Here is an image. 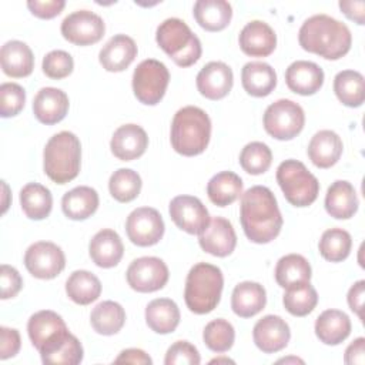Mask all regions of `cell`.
Instances as JSON below:
<instances>
[{
	"mask_svg": "<svg viewBox=\"0 0 365 365\" xmlns=\"http://www.w3.org/2000/svg\"><path fill=\"white\" fill-rule=\"evenodd\" d=\"M352 247L351 234L342 228H329L321 235L318 250L322 258L331 262H341L348 258Z\"/></svg>",
	"mask_w": 365,
	"mask_h": 365,
	"instance_id": "cell-40",
	"label": "cell"
},
{
	"mask_svg": "<svg viewBox=\"0 0 365 365\" xmlns=\"http://www.w3.org/2000/svg\"><path fill=\"white\" fill-rule=\"evenodd\" d=\"M358 195L349 181L338 180L332 182L325 195V210L336 220H348L358 211Z\"/></svg>",
	"mask_w": 365,
	"mask_h": 365,
	"instance_id": "cell-27",
	"label": "cell"
},
{
	"mask_svg": "<svg viewBox=\"0 0 365 365\" xmlns=\"http://www.w3.org/2000/svg\"><path fill=\"white\" fill-rule=\"evenodd\" d=\"M66 1L64 0H30L27 1V7L38 19H53L61 13L64 9Z\"/></svg>",
	"mask_w": 365,
	"mask_h": 365,
	"instance_id": "cell-50",
	"label": "cell"
},
{
	"mask_svg": "<svg viewBox=\"0 0 365 365\" xmlns=\"http://www.w3.org/2000/svg\"><path fill=\"white\" fill-rule=\"evenodd\" d=\"M164 221L160 212L151 207H140L130 212L125 221L128 240L138 247L155 245L164 235Z\"/></svg>",
	"mask_w": 365,
	"mask_h": 365,
	"instance_id": "cell-12",
	"label": "cell"
},
{
	"mask_svg": "<svg viewBox=\"0 0 365 365\" xmlns=\"http://www.w3.org/2000/svg\"><path fill=\"white\" fill-rule=\"evenodd\" d=\"M334 91L346 107H359L365 100V80L359 71L342 70L334 78Z\"/></svg>",
	"mask_w": 365,
	"mask_h": 365,
	"instance_id": "cell-39",
	"label": "cell"
},
{
	"mask_svg": "<svg viewBox=\"0 0 365 365\" xmlns=\"http://www.w3.org/2000/svg\"><path fill=\"white\" fill-rule=\"evenodd\" d=\"M26 103V91L17 83H3L0 86V114L3 118L17 115Z\"/></svg>",
	"mask_w": 365,
	"mask_h": 365,
	"instance_id": "cell-46",
	"label": "cell"
},
{
	"mask_svg": "<svg viewBox=\"0 0 365 365\" xmlns=\"http://www.w3.org/2000/svg\"><path fill=\"white\" fill-rule=\"evenodd\" d=\"M61 208L67 218L81 221L91 217L98 208V194L87 185L67 191L61 200Z\"/></svg>",
	"mask_w": 365,
	"mask_h": 365,
	"instance_id": "cell-33",
	"label": "cell"
},
{
	"mask_svg": "<svg viewBox=\"0 0 365 365\" xmlns=\"http://www.w3.org/2000/svg\"><path fill=\"white\" fill-rule=\"evenodd\" d=\"M21 210L30 220H44L53 208V197L47 187L38 182H29L20 191Z\"/></svg>",
	"mask_w": 365,
	"mask_h": 365,
	"instance_id": "cell-36",
	"label": "cell"
},
{
	"mask_svg": "<svg viewBox=\"0 0 365 365\" xmlns=\"http://www.w3.org/2000/svg\"><path fill=\"white\" fill-rule=\"evenodd\" d=\"M168 212L174 224L188 232L201 234L210 224V214L205 205L192 195H177L168 205Z\"/></svg>",
	"mask_w": 365,
	"mask_h": 365,
	"instance_id": "cell-15",
	"label": "cell"
},
{
	"mask_svg": "<svg viewBox=\"0 0 365 365\" xmlns=\"http://www.w3.org/2000/svg\"><path fill=\"white\" fill-rule=\"evenodd\" d=\"M63 37L76 46H90L98 43L106 31L103 19L88 10H77L61 21Z\"/></svg>",
	"mask_w": 365,
	"mask_h": 365,
	"instance_id": "cell-13",
	"label": "cell"
},
{
	"mask_svg": "<svg viewBox=\"0 0 365 365\" xmlns=\"http://www.w3.org/2000/svg\"><path fill=\"white\" fill-rule=\"evenodd\" d=\"M21 346L20 334L14 328L1 327L0 328V358L7 359L19 354Z\"/></svg>",
	"mask_w": 365,
	"mask_h": 365,
	"instance_id": "cell-51",
	"label": "cell"
},
{
	"mask_svg": "<svg viewBox=\"0 0 365 365\" xmlns=\"http://www.w3.org/2000/svg\"><path fill=\"white\" fill-rule=\"evenodd\" d=\"M364 295H365V281L364 279H359L356 281L348 291V297H346V301H348V305L351 308L352 312H355L359 319L364 318L362 315V308H364Z\"/></svg>",
	"mask_w": 365,
	"mask_h": 365,
	"instance_id": "cell-52",
	"label": "cell"
},
{
	"mask_svg": "<svg viewBox=\"0 0 365 365\" xmlns=\"http://www.w3.org/2000/svg\"><path fill=\"white\" fill-rule=\"evenodd\" d=\"M267 304L265 288L252 281H244L235 285L231 295V308L241 318H251L261 312Z\"/></svg>",
	"mask_w": 365,
	"mask_h": 365,
	"instance_id": "cell-28",
	"label": "cell"
},
{
	"mask_svg": "<svg viewBox=\"0 0 365 365\" xmlns=\"http://www.w3.org/2000/svg\"><path fill=\"white\" fill-rule=\"evenodd\" d=\"M90 322L97 334L114 335L124 327L125 311L115 301H103L93 308Z\"/></svg>",
	"mask_w": 365,
	"mask_h": 365,
	"instance_id": "cell-38",
	"label": "cell"
},
{
	"mask_svg": "<svg viewBox=\"0 0 365 365\" xmlns=\"http://www.w3.org/2000/svg\"><path fill=\"white\" fill-rule=\"evenodd\" d=\"M287 361H294V362H302L301 359H298V358H284V359H279L278 362H287Z\"/></svg>",
	"mask_w": 365,
	"mask_h": 365,
	"instance_id": "cell-56",
	"label": "cell"
},
{
	"mask_svg": "<svg viewBox=\"0 0 365 365\" xmlns=\"http://www.w3.org/2000/svg\"><path fill=\"white\" fill-rule=\"evenodd\" d=\"M195 83L201 96L208 100H221L232 88V70L222 61H210L200 70Z\"/></svg>",
	"mask_w": 365,
	"mask_h": 365,
	"instance_id": "cell-17",
	"label": "cell"
},
{
	"mask_svg": "<svg viewBox=\"0 0 365 365\" xmlns=\"http://www.w3.org/2000/svg\"><path fill=\"white\" fill-rule=\"evenodd\" d=\"M212 362H232V361H231V359H227V358H224V359H218V358H217V359H212L211 364H212Z\"/></svg>",
	"mask_w": 365,
	"mask_h": 365,
	"instance_id": "cell-57",
	"label": "cell"
},
{
	"mask_svg": "<svg viewBox=\"0 0 365 365\" xmlns=\"http://www.w3.org/2000/svg\"><path fill=\"white\" fill-rule=\"evenodd\" d=\"M285 83L295 94L312 96L324 84V71L317 63L297 60L285 70Z\"/></svg>",
	"mask_w": 365,
	"mask_h": 365,
	"instance_id": "cell-21",
	"label": "cell"
},
{
	"mask_svg": "<svg viewBox=\"0 0 365 365\" xmlns=\"http://www.w3.org/2000/svg\"><path fill=\"white\" fill-rule=\"evenodd\" d=\"M277 182L294 207L311 205L319 192L317 177L298 160H285L277 168Z\"/></svg>",
	"mask_w": 365,
	"mask_h": 365,
	"instance_id": "cell-7",
	"label": "cell"
},
{
	"mask_svg": "<svg viewBox=\"0 0 365 365\" xmlns=\"http://www.w3.org/2000/svg\"><path fill=\"white\" fill-rule=\"evenodd\" d=\"M27 332L40 356L57 348L70 335L64 319L50 309L33 314L27 322Z\"/></svg>",
	"mask_w": 365,
	"mask_h": 365,
	"instance_id": "cell-10",
	"label": "cell"
},
{
	"mask_svg": "<svg viewBox=\"0 0 365 365\" xmlns=\"http://www.w3.org/2000/svg\"><path fill=\"white\" fill-rule=\"evenodd\" d=\"M81 144L76 134L60 131L46 144L43 167L47 177L56 184H67L80 173Z\"/></svg>",
	"mask_w": 365,
	"mask_h": 365,
	"instance_id": "cell-4",
	"label": "cell"
},
{
	"mask_svg": "<svg viewBox=\"0 0 365 365\" xmlns=\"http://www.w3.org/2000/svg\"><path fill=\"white\" fill-rule=\"evenodd\" d=\"M282 304L291 315L305 317L311 314L317 307L318 294L309 282H305L301 285L287 288L282 297Z\"/></svg>",
	"mask_w": 365,
	"mask_h": 365,
	"instance_id": "cell-41",
	"label": "cell"
},
{
	"mask_svg": "<svg viewBox=\"0 0 365 365\" xmlns=\"http://www.w3.org/2000/svg\"><path fill=\"white\" fill-rule=\"evenodd\" d=\"M344 362L348 365H364L365 362V338L359 336L345 349Z\"/></svg>",
	"mask_w": 365,
	"mask_h": 365,
	"instance_id": "cell-53",
	"label": "cell"
},
{
	"mask_svg": "<svg viewBox=\"0 0 365 365\" xmlns=\"http://www.w3.org/2000/svg\"><path fill=\"white\" fill-rule=\"evenodd\" d=\"M74 68L73 57L64 50H53L43 58V73L53 80L68 77Z\"/></svg>",
	"mask_w": 365,
	"mask_h": 365,
	"instance_id": "cell-47",
	"label": "cell"
},
{
	"mask_svg": "<svg viewBox=\"0 0 365 365\" xmlns=\"http://www.w3.org/2000/svg\"><path fill=\"white\" fill-rule=\"evenodd\" d=\"M66 292L73 302L78 305H88L100 297L101 282L93 272L78 269L67 278Z\"/></svg>",
	"mask_w": 365,
	"mask_h": 365,
	"instance_id": "cell-37",
	"label": "cell"
},
{
	"mask_svg": "<svg viewBox=\"0 0 365 365\" xmlns=\"http://www.w3.org/2000/svg\"><path fill=\"white\" fill-rule=\"evenodd\" d=\"M200 362L201 356L198 354V349L188 341L174 342L167 349L164 358L165 365H198Z\"/></svg>",
	"mask_w": 365,
	"mask_h": 365,
	"instance_id": "cell-48",
	"label": "cell"
},
{
	"mask_svg": "<svg viewBox=\"0 0 365 365\" xmlns=\"http://www.w3.org/2000/svg\"><path fill=\"white\" fill-rule=\"evenodd\" d=\"M198 242L205 252L222 258L235 250L237 235L232 224L227 218L214 217L210 220L208 227L200 234Z\"/></svg>",
	"mask_w": 365,
	"mask_h": 365,
	"instance_id": "cell-18",
	"label": "cell"
},
{
	"mask_svg": "<svg viewBox=\"0 0 365 365\" xmlns=\"http://www.w3.org/2000/svg\"><path fill=\"white\" fill-rule=\"evenodd\" d=\"M242 194V180L232 171H221L211 177L207 184L210 201L218 207H227Z\"/></svg>",
	"mask_w": 365,
	"mask_h": 365,
	"instance_id": "cell-34",
	"label": "cell"
},
{
	"mask_svg": "<svg viewBox=\"0 0 365 365\" xmlns=\"http://www.w3.org/2000/svg\"><path fill=\"white\" fill-rule=\"evenodd\" d=\"M311 265L299 254H288L278 259L275 267V281L281 288H291L309 282Z\"/></svg>",
	"mask_w": 365,
	"mask_h": 365,
	"instance_id": "cell-35",
	"label": "cell"
},
{
	"mask_svg": "<svg viewBox=\"0 0 365 365\" xmlns=\"http://www.w3.org/2000/svg\"><path fill=\"white\" fill-rule=\"evenodd\" d=\"M0 285H1V299H9L16 297L20 292L23 287V279L14 267L3 264L0 267Z\"/></svg>",
	"mask_w": 365,
	"mask_h": 365,
	"instance_id": "cell-49",
	"label": "cell"
},
{
	"mask_svg": "<svg viewBox=\"0 0 365 365\" xmlns=\"http://www.w3.org/2000/svg\"><path fill=\"white\" fill-rule=\"evenodd\" d=\"M194 19L207 31L224 30L232 17V7L225 0H198L194 4Z\"/></svg>",
	"mask_w": 365,
	"mask_h": 365,
	"instance_id": "cell-32",
	"label": "cell"
},
{
	"mask_svg": "<svg viewBox=\"0 0 365 365\" xmlns=\"http://www.w3.org/2000/svg\"><path fill=\"white\" fill-rule=\"evenodd\" d=\"M128 285L137 292H154L168 281V267L157 257H141L134 259L125 272Z\"/></svg>",
	"mask_w": 365,
	"mask_h": 365,
	"instance_id": "cell-14",
	"label": "cell"
},
{
	"mask_svg": "<svg viewBox=\"0 0 365 365\" xmlns=\"http://www.w3.org/2000/svg\"><path fill=\"white\" fill-rule=\"evenodd\" d=\"M115 364H135V365H151L153 359L148 356V354H145L143 349H137V348H128L120 352V355L114 359Z\"/></svg>",
	"mask_w": 365,
	"mask_h": 365,
	"instance_id": "cell-54",
	"label": "cell"
},
{
	"mask_svg": "<svg viewBox=\"0 0 365 365\" xmlns=\"http://www.w3.org/2000/svg\"><path fill=\"white\" fill-rule=\"evenodd\" d=\"M160 48L180 67H190L201 57V41L185 21L177 17L164 20L155 33Z\"/></svg>",
	"mask_w": 365,
	"mask_h": 365,
	"instance_id": "cell-6",
	"label": "cell"
},
{
	"mask_svg": "<svg viewBox=\"0 0 365 365\" xmlns=\"http://www.w3.org/2000/svg\"><path fill=\"white\" fill-rule=\"evenodd\" d=\"M344 150L341 137L332 130H321L311 138L307 153L318 168H329L338 163Z\"/></svg>",
	"mask_w": 365,
	"mask_h": 365,
	"instance_id": "cell-25",
	"label": "cell"
},
{
	"mask_svg": "<svg viewBox=\"0 0 365 365\" xmlns=\"http://www.w3.org/2000/svg\"><path fill=\"white\" fill-rule=\"evenodd\" d=\"M24 265L27 271L38 279L56 278L66 267L63 250L50 241H38L31 244L24 254Z\"/></svg>",
	"mask_w": 365,
	"mask_h": 365,
	"instance_id": "cell-11",
	"label": "cell"
},
{
	"mask_svg": "<svg viewBox=\"0 0 365 365\" xmlns=\"http://www.w3.org/2000/svg\"><path fill=\"white\" fill-rule=\"evenodd\" d=\"M83 346L77 336L70 334L64 342H61L57 348L50 351L48 354L41 355L43 364H50V365H77L83 361Z\"/></svg>",
	"mask_w": 365,
	"mask_h": 365,
	"instance_id": "cell-45",
	"label": "cell"
},
{
	"mask_svg": "<svg viewBox=\"0 0 365 365\" xmlns=\"http://www.w3.org/2000/svg\"><path fill=\"white\" fill-rule=\"evenodd\" d=\"M271 163H272L271 148L261 141L248 143L241 150L240 165L248 174H252V175L264 174L271 167Z\"/></svg>",
	"mask_w": 365,
	"mask_h": 365,
	"instance_id": "cell-43",
	"label": "cell"
},
{
	"mask_svg": "<svg viewBox=\"0 0 365 365\" xmlns=\"http://www.w3.org/2000/svg\"><path fill=\"white\" fill-rule=\"evenodd\" d=\"M244 90L252 97H267L277 86L275 70L264 61H250L241 70Z\"/></svg>",
	"mask_w": 365,
	"mask_h": 365,
	"instance_id": "cell-29",
	"label": "cell"
},
{
	"mask_svg": "<svg viewBox=\"0 0 365 365\" xmlns=\"http://www.w3.org/2000/svg\"><path fill=\"white\" fill-rule=\"evenodd\" d=\"M145 322L155 334H170L180 324L178 305L170 298H157L145 307Z\"/></svg>",
	"mask_w": 365,
	"mask_h": 365,
	"instance_id": "cell-31",
	"label": "cell"
},
{
	"mask_svg": "<svg viewBox=\"0 0 365 365\" xmlns=\"http://www.w3.org/2000/svg\"><path fill=\"white\" fill-rule=\"evenodd\" d=\"M202 339L205 345L214 352H227L235 339L234 327L222 318L208 322L202 332Z\"/></svg>",
	"mask_w": 365,
	"mask_h": 365,
	"instance_id": "cell-44",
	"label": "cell"
},
{
	"mask_svg": "<svg viewBox=\"0 0 365 365\" xmlns=\"http://www.w3.org/2000/svg\"><path fill=\"white\" fill-rule=\"evenodd\" d=\"M135 41L125 34L113 36L100 50L98 61L104 70L118 73L125 70L137 57Z\"/></svg>",
	"mask_w": 365,
	"mask_h": 365,
	"instance_id": "cell-22",
	"label": "cell"
},
{
	"mask_svg": "<svg viewBox=\"0 0 365 365\" xmlns=\"http://www.w3.org/2000/svg\"><path fill=\"white\" fill-rule=\"evenodd\" d=\"M148 147L145 130L137 124H124L118 127L110 141L114 157L121 161H133L141 157Z\"/></svg>",
	"mask_w": 365,
	"mask_h": 365,
	"instance_id": "cell-20",
	"label": "cell"
},
{
	"mask_svg": "<svg viewBox=\"0 0 365 365\" xmlns=\"http://www.w3.org/2000/svg\"><path fill=\"white\" fill-rule=\"evenodd\" d=\"M141 177L131 168H118L108 181V190L118 202H130L135 200L141 191Z\"/></svg>",
	"mask_w": 365,
	"mask_h": 365,
	"instance_id": "cell-42",
	"label": "cell"
},
{
	"mask_svg": "<svg viewBox=\"0 0 365 365\" xmlns=\"http://www.w3.org/2000/svg\"><path fill=\"white\" fill-rule=\"evenodd\" d=\"M339 9L342 10V13L352 21H355L356 24H364L365 21V3L361 1H339Z\"/></svg>",
	"mask_w": 365,
	"mask_h": 365,
	"instance_id": "cell-55",
	"label": "cell"
},
{
	"mask_svg": "<svg viewBox=\"0 0 365 365\" xmlns=\"http://www.w3.org/2000/svg\"><path fill=\"white\" fill-rule=\"evenodd\" d=\"M351 334V319L339 309H327L315 321V335L325 345H338Z\"/></svg>",
	"mask_w": 365,
	"mask_h": 365,
	"instance_id": "cell-30",
	"label": "cell"
},
{
	"mask_svg": "<svg viewBox=\"0 0 365 365\" xmlns=\"http://www.w3.org/2000/svg\"><path fill=\"white\" fill-rule=\"evenodd\" d=\"M298 41L308 53L338 60L351 50L352 36L345 23L328 14H315L299 27Z\"/></svg>",
	"mask_w": 365,
	"mask_h": 365,
	"instance_id": "cell-2",
	"label": "cell"
},
{
	"mask_svg": "<svg viewBox=\"0 0 365 365\" xmlns=\"http://www.w3.org/2000/svg\"><path fill=\"white\" fill-rule=\"evenodd\" d=\"M224 277L218 267L208 262L195 264L185 279L184 299L187 308L198 315L214 311L221 299Z\"/></svg>",
	"mask_w": 365,
	"mask_h": 365,
	"instance_id": "cell-5",
	"label": "cell"
},
{
	"mask_svg": "<svg viewBox=\"0 0 365 365\" xmlns=\"http://www.w3.org/2000/svg\"><path fill=\"white\" fill-rule=\"evenodd\" d=\"M211 138V120L195 106L180 108L171 123V145L175 153L192 157L205 151Z\"/></svg>",
	"mask_w": 365,
	"mask_h": 365,
	"instance_id": "cell-3",
	"label": "cell"
},
{
	"mask_svg": "<svg viewBox=\"0 0 365 365\" xmlns=\"http://www.w3.org/2000/svg\"><path fill=\"white\" fill-rule=\"evenodd\" d=\"M88 252L97 267L113 268L121 261L124 245L120 235L114 230L104 228L91 238Z\"/></svg>",
	"mask_w": 365,
	"mask_h": 365,
	"instance_id": "cell-24",
	"label": "cell"
},
{
	"mask_svg": "<svg viewBox=\"0 0 365 365\" xmlns=\"http://www.w3.org/2000/svg\"><path fill=\"white\" fill-rule=\"evenodd\" d=\"M262 123L265 131L271 137L287 141L292 140L302 131L305 114L298 103L281 98L267 107Z\"/></svg>",
	"mask_w": 365,
	"mask_h": 365,
	"instance_id": "cell-8",
	"label": "cell"
},
{
	"mask_svg": "<svg viewBox=\"0 0 365 365\" xmlns=\"http://www.w3.org/2000/svg\"><path fill=\"white\" fill-rule=\"evenodd\" d=\"M240 221L250 241L268 244L275 240L284 220L272 191L264 185L248 188L241 197Z\"/></svg>",
	"mask_w": 365,
	"mask_h": 365,
	"instance_id": "cell-1",
	"label": "cell"
},
{
	"mask_svg": "<svg viewBox=\"0 0 365 365\" xmlns=\"http://www.w3.org/2000/svg\"><path fill=\"white\" fill-rule=\"evenodd\" d=\"M68 111V97L67 94L56 87L41 88L33 100V113L36 118L46 124L60 123Z\"/></svg>",
	"mask_w": 365,
	"mask_h": 365,
	"instance_id": "cell-23",
	"label": "cell"
},
{
	"mask_svg": "<svg viewBox=\"0 0 365 365\" xmlns=\"http://www.w3.org/2000/svg\"><path fill=\"white\" fill-rule=\"evenodd\" d=\"M238 41L247 56L267 57L277 47V34L265 21L252 20L242 27Z\"/></svg>",
	"mask_w": 365,
	"mask_h": 365,
	"instance_id": "cell-19",
	"label": "cell"
},
{
	"mask_svg": "<svg viewBox=\"0 0 365 365\" xmlns=\"http://www.w3.org/2000/svg\"><path fill=\"white\" fill-rule=\"evenodd\" d=\"M170 73L164 63L147 58L133 73V91L137 100L147 106L158 104L168 87Z\"/></svg>",
	"mask_w": 365,
	"mask_h": 365,
	"instance_id": "cell-9",
	"label": "cell"
},
{
	"mask_svg": "<svg viewBox=\"0 0 365 365\" xmlns=\"http://www.w3.org/2000/svg\"><path fill=\"white\" fill-rule=\"evenodd\" d=\"M252 338L257 348L264 354H274L288 345L291 331L285 319L281 317L265 315L254 325Z\"/></svg>",
	"mask_w": 365,
	"mask_h": 365,
	"instance_id": "cell-16",
	"label": "cell"
},
{
	"mask_svg": "<svg viewBox=\"0 0 365 365\" xmlns=\"http://www.w3.org/2000/svg\"><path fill=\"white\" fill-rule=\"evenodd\" d=\"M0 61L3 73L13 78L27 77L34 68L33 51L20 40H10L1 46Z\"/></svg>",
	"mask_w": 365,
	"mask_h": 365,
	"instance_id": "cell-26",
	"label": "cell"
}]
</instances>
